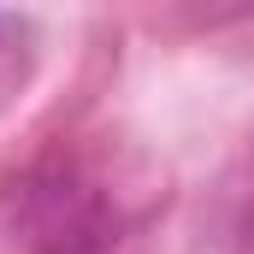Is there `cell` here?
Masks as SVG:
<instances>
[{
	"label": "cell",
	"instance_id": "1",
	"mask_svg": "<svg viewBox=\"0 0 254 254\" xmlns=\"http://www.w3.org/2000/svg\"><path fill=\"white\" fill-rule=\"evenodd\" d=\"M6 231L24 254H119L130 219L89 160L48 154L6 190Z\"/></svg>",
	"mask_w": 254,
	"mask_h": 254
},
{
	"label": "cell",
	"instance_id": "2",
	"mask_svg": "<svg viewBox=\"0 0 254 254\" xmlns=\"http://www.w3.org/2000/svg\"><path fill=\"white\" fill-rule=\"evenodd\" d=\"M36 65H42V30L18 6H0V119L24 101V89L36 83Z\"/></svg>",
	"mask_w": 254,
	"mask_h": 254
},
{
	"label": "cell",
	"instance_id": "3",
	"mask_svg": "<svg viewBox=\"0 0 254 254\" xmlns=\"http://www.w3.org/2000/svg\"><path fill=\"white\" fill-rule=\"evenodd\" d=\"M190 12L201 24H237V18L254 12V0H190Z\"/></svg>",
	"mask_w": 254,
	"mask_h": 254
}]
</instances>
